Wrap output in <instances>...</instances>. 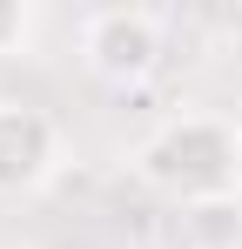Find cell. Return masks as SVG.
Listing matches in <instances>:
<instances>
[{
  "label": "cell",
  "instance_id": "cell-1",
  "mask_svg": "<svg viewBox=\"0 0 242 249\" xmlns=\"http://www.w3.org/2000/svg\"><path fill=\"white\" fill-rule=\"evenodd\" d=\"M236 135L242 122L229 115H208V108H182L141 135L135 148V175L168 196V202H236Z\"/></svg>",
  "mask_w": 242,
  "mask_h": 249
},
{
  "label": "cell",
  "instance_id": "cell-2",
  "mask_svg": "<svg viewBox=\"0 0 242 249\" xmlns=\"http://www.w3.org/2000/svg\"><path fill=\"white\" fill-rule=\"evenodd\" d=\"M81 68L108 88H141L161 68V14L155 7H94L81 20Z\"/></svg>",
  "mask_w": 242,
  "mask_h": 249
},
{
  "label": "cell",
  "instance_id": "cell-3",
  "mask_svg": "<svg viewBox=\"0 0 242 249\" xmlns=\"http://www.w3.org/2000/svg\"><path fill=\"white\" fill-rule=\"evenodd\" d=\"M54 168H61V122L34 101L0 94V202L47 189Z\"/></svg>",
  "mask_w": 242,
  "mask_h": 249
},
{
  "label": "cell",
  "instance_id": "cell-4",
  "mask_svg": "<svg viewBox=\"0 0 242 249\" xmlns=\"http://www.w3.org/2000/svg\"><path fill=\"white\" fill-rule=\"evenodd\" d=\"M34 41H40V7L34 0H0V61L34 54Z\"/></svg>",
  "mask_w": 242,
  "mask_h": 249
},
{
  "label": "cell",
  "instance_id": "cell-5",
  "mask_svg": "<svg viewBox=\"0 0 242 249\" xmlns=\"http://www.w3.org/2000/svg\"><path fill=\"white\" fill-rule=\"evenodd\" d=\"M236 202H242V135H236Z\"/></svg>",
  "mask_w": 242,
  "mask_h": 249
},
{
  "label": "cell",
  "instance_id": "cell-6",
  "mask_svg": "<svg viewBox=\"0 0 242 249\" xmlns=\"http://www.w3.org/2000/svg\"><path fill=\"white\" fill-rule=\"evenodd\" d=\"M202 249H242V243H236V236H229V243H202Z\"/></svg>",
  "mask_w": 242,
  "mask_h": 249
}]
</instances>
